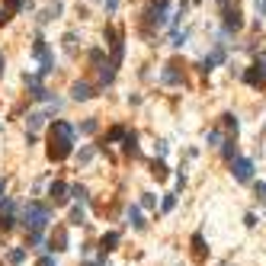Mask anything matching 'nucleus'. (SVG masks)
<instances>
[{
    "instance_id": "nucleus-1",
    "label": "nucleus",
    "mask_w": 266,
    "mask_h": 266,
    "mask_svg": "<svg viewBox=\"0 0 266 266\" xmlns=\"http://www.w3.org/2000/svg\"><path fill=\"white\" fill-rule=\"evenodd\" d=\"M74 148V128L68 122H55L52 125V135H48V157L52 161H64Z\"/></svg>"
},
{
    "instance_id": "nucleus-2",
    "label": "nucleus",
    "mask_w": 266,
    "mask_h": 266,
    "mask_svg": "<svg viewBox=\"0 0 266 266\" xmlns=\"http://www.w3.org/2000/svg\"><path fill=\"white\" fill-rule=\"evenodd\" d=\"M23 218H26V228H29V231H42V228L52 221V209L42 205V202H29Z\"/></svg>"
},
{
    "instance_id": "nucleus-3",
    "label": "nucleus",
    "mask_w": 266,
    "mask_h": 266,
    "mask_svg": "<svg viewBox=\"0 0 266 266\" xmlns=\"http://www.w3.org/2000/svg\"><path fill=\"white\" fill-rule=\"evenodd\" d=\"M231 173L237 183H250L253 180V161H247V157H234L231 161Z\"/></svg>"
},
{
    "instance_id": "nucleus-4",
    "label": "nucleus",
    "mask_w": 266,
    "mask_h": 266,
    "mask_svg": "<svg viewBox=\"0 0 266 266\" xmlns=\"http://www.w3.org/2000/svg\"><path fill=\"white\" fill-rule=\"evenodd\" d=\"M167 13H170V0H154V4L148 7V23L167 26Z\"/></svg>"
},
{
    "instance_id": "nucleus-5",
    "label": "nucleus",
    "mask_w": 266,
    "mask_h": 266,
    "mask_svg": "<svg viewBox=\"0 0 266 266\" xmlns=\"http://www.w3.org/2000/svg\"><path fill=\"white\" fill-rule=\"evenodd\" d=\"M244 26V16H240V10L234 7V10H225V29L228 32H234V29H240Z\"/></svg>"
},
{
    "instance_id": "nucleus-6",
    "label": "nucleus",
    "mask_w": 266,
    "mask_h": 266,
    "mask_svg": "<svg viewBox=\"0 0 266 266\" xmlns=\"http://www.w3.org/2000/svg\"><path fill=\"white\" fill-rule=\"evenodd\" d=\"M221 61H225V45L218 42V45H215V52H212V55L202 61V71H212L215 64H221Z\"/></svg>"
},
{
    "instance_id": "nucleus-7",
    "label": "nucleus",
    "mask_w": 266,
    "mask_h": 266,
    "mask_svg": "<svg viewBox=\"0 0 266 266\" xmlns=\"http://www.w3.org/2000/svg\"><path fill=\"white\" fill-rule=\"evenodd\" d=\"M71 96H74L77 103H80V100H90V96H93V87H90L87 80H77L74 87H71Z\"/></svg>"
},
{
    "instance_id": "nucleus-8",
    "label": "nucleus",
    "mask_w": 266,
    "mask_h": 266,
    "mask_svg": "<svg viewBox=\"0 0 266 266\" xmlns=\"http://www.w3.org/2000/svg\"><path fill=\"white\" fill-rule=\"evenodd\" d=\"M48 196H52L55 205H64L68 202V186L64 183H52V186H48Z\"/></svg>"
},
{
    "instance_id": "nucleus-9",
    "label": "nucleus",
    "mask_w": 266,
    "mask_h": 266,
    "mask_svg": "<svg viewBox=\"0 0 266 266\" xmlns=\"http://www.w3.org/2000/svg\"><path fill=\"white\" fill-rule=\"evenodd\" d=\"M61 7H64L61 0H55V4H48V7L42 10V13H39V23H48V19H55L58 13H61Z\"/></svg>"
},
{
    "instance_id": "nucleus-10",
    "label": "nucleus",
    "mask_w": 266,
    "mask_h": 266,
    "mask_svg": "<svg viewBox=\"0 0 266 266\" xmlns=\"http://www.w3.org/2000/svg\"><path fill=\"white\" fill-rule=\"evenodd\" d=\"M244 80L250 83V87H263V80H266V77L260 74V68L253 64V68H247V71H244Z\"/></svg>"
},
{
    "instance_id": "nucleus-11",
    "label": "nucleus",
    "mask_w": 266,
    "mask_h": 266,
    "mask_svg": "<svg viewBox=\"0 0 266 266\" xmlns=\"http://www.w3.org/2000/svg\"><path fill=\"white\" fill-rule=\"evenodd\" d=\"M45 119H48V113H32V116H29V135L45 125Z\"/></svg>"
},
{
    "instance_id": "nucleus-12",
    "label": "nucleus",
    "mask_w": 266,
    "mask_h": 266,
    "mask_svg": "<svg viewBox=\"0 0 266 266\" xmlns=\"http://www.w3.org/2000/svg\"><path fill=\"white\" fill-rule=\"evenodd\" d=\"M128 221L135 225V231H144V218H141V212H138V205H131L128 209Z\"/></svg>"
},
{
    "instance_id": "nucleus-13",
    "label": "nucleus",
    "mask_w": 266,
    "mask_h": 266,
    "mask_svg": "<svg viewBox=\"0 0 266 266\" xmlns=\"http://www.w3.org/2000/svg\"><path fill=\"white\" fill-rule=\"evenodd\" d=\"M100 244H103V253H109V250H116V244H119V234H116V231H109V234H103V240H100Z\"/></svg>"
},
{
    "instance_id": "nucleus-14",
    "label": "nucleus",
    "mask_w": 266,
    "mask_h": 266,
    "mask_svg": "<svg viewBox=\"0 0 266 266\" xmlns=\"http://www.w3.org/2000/svg\"><path fill=\"white\" fill-rule=\"evenodd\" d=\"M52 250H68V234H64V228L52 237Z\"/></svg>"
},
{
    "instance_id": "nucleus-15",
    "label": "nucleus",
    "mask_w": 266,
    "mask_h": 266,
    "mask_svg": "<svg viewBox=\"0 0 266 266\" xmlns=\"http://www.w3.org/2000/svg\"><path fill=\"white\" fill-rule=\"evenodd\" d=\"M113 77H116V68L113 64H103L100 68V83H113Z\"/></svg>"
},
{
    "instance_id": "nucleus-16",
    "label": "nucleus",
    "mask_w": 266,
    "mask_h": 266,
    "mask_svg": "<svg viewBox=\"0 0 266 266\" xmlns=\"http://www.w3.org/2000/svg\"><path fill=\"white\" fill-rule=\"evenodd\" d=\"M205 144H209V148H218V144H221V131H218V128H212L209 135H205Z\"/></svg>"
},
{
    "instance_id": "nucleus-17",
    "label": "nucleus",
    "mask_w": 266,
    "mask_h": 266,
    "mask_svg": "<svg viewBox=\"0 0 266 266\" xmlns=\"http://www.w3.org/2000/svg\"><path fill=\"white\" fill-rule=\"evenodd\" d=\"M173 68H176V64H167V68H164V74H161V77H164V83H176V80H180V74H176Z\"/></svg>"
},
{
    "instance_id": "nucleus-18",
    "label": "nucleus",
    "mask_w": 266,
    "mask_h": 266,
    "mask_svg": "<svg viewBox=\"0 0 266 266\" xmlns=\"http://www.w3.org/2000/svg\"><path fill=\"white\" fill-rule=\"evenodd\" d=\"M234 151H237V148H234V141H225V144H221V154L228 157V161H234Z\"/></svg>"
},
{
    "instance_id": "nucleus-19",
    "label": "nucleus",
    "mask_w": 266,
    "mask_h": 266,
    "mask_svg": "<svg viewBox=\"0 0 266 266\" xmlns=\"http://www.w3.org/2000/svg\"><path fill=\"white\" fill-rule=\"evenodd\" d=\"M151 173H154L157 180H164V176H167V164H164V161H157V164H154V170H151Z\"/></svg>"
},
{
    "instance_id": "nucleus-20",
    "label": "nucleus",
    "mask_w": 266,
    "mask_h": 266,
    "mask_svg": "<svg viewBox=\"0 0 266 266\" xmlns=\"http://www.w3.org/2000/svg\"><path fill=\"white\" fill-rule=\"evenodd\" d=\"M64 48H68V52H74V48H77V35H74V32L64 35Z\"/></svg>"
},
{
    "instance_id": "nucleus-21",
    "label": "nucleus",
    "mask_w": 266,
    "mask_h": 266,
    "mask_svg": "<svg viewBox=\"0 0 266 266\" xmlns=\"http://www.w3.org/2000/svg\"><path fill=\"white\" fill-rule=\"evenodd\" d=\"M23 260H26V253H23V250H10V263H13V266H19Z\"/></svg>"
},
{
    "instance_id": "nucleus-22",
    "label": "nucleus",
    "mask_w": 266,
    "mask_h": 266,
    "mask_svg": "<svg viewBox=\"0 0 266 266\" xmlns=\"http://www.w3.org/2000/svg\"><path fill=\"white\" fill-rule=\"evenodd\" d=\"M141 205H144V209H154V205H157V199L151 196V192H144V199H141Z\"/></svg>"
},
{
    "instance_id": "nucleus-23",
    "label": "nucleus",
    "mask_w": 266,
    "mask_h": 266,
    "mask_svg": "<svg viewBox=\"0 0 266 266\" xmlns=\"http://www.w3.org/2000/svg\"><path fill=\"white\" fill-rule=\"evenodd\" d=\"M71 192H74V196L80 199V202H87L90 196H87V189H83V186H74V189H71Z\"/></svg>"
},
{
    "instance_id": "nucleus-24",
    "label": "nucleus",
    "mask_w": 266,
    "mask_h": 266,
    "mask_svg": "<svg viewBox=\"0 0 266 266\" xmlns=\"http://www.w3.org/2000/svg\"><path fill=\"white\" fill-rule=\"evenodd\" d=\"M189 39V32H173V45H183Z\"/></svg>"
},
{
    "instance_id": "nucleus-25",
    "label": "nucleus",
    "mask_w": 266,
    "mask_h": 266,
    "mask_svg": "<svg viewBox=\"0 0 266 266\" xmlns=\"http://www.w3.org/2000/svg\"><path fill=\"white\" fill-rule=\"evenodd\" d=\"M225 125H228V128H234V131H237V116H231V113H228V116H225Z\"/></svg>"
},
{
    "instance_id": "nucleus-26",
    "label": "nucleus",
    "mask_w": 266,
    "mask_h": 266,
    "mask_svg": "<svg viewBox=\"0 0 266 266\" xmlns=\"http://www.w3.org/2000/svg\"><path fill=\"white\" fill-rule=\"evenodd\" d=\"M173 205H176V196H173V192H170V196H167V199H164V212H170V209H173Z\"/></svg>"
},
{
    "instance_id": "nucleus-27",
    "label": "nucleus",
    "mask_w": 266,
    "mask_h": 266,
    "mask_svg": "<svg viewBox=\"0 0 266 266\" xmlns=\"http://www.w3.org/2000/svg\"><path fill=\"white\" fill-rule=\"evenodd\" d=\"M119 138H125V128H113L109 131V141H119Z\"/></svg>"
},
{
    "instance_id": "nucleus-28",
    "label": "nucleus",
    "mask_w": 266,
    "mask_h": 266,
    "mask_svg": "<svg viewBox=\"0 0 266 266\" xmlns=\"http://www.w3.org/2000/svg\"><path fill=\"white\" fill-rule=\"evenodd\" d=\"M71 221L80 225V221H83V209H74V212H71Z\"/></svg>"
},
{
    "instance_id": "nucleus-29",
    "label": "nucleus",
    "mask_w": 266,
    "mask_h": 266,
    "mask_svg": "<svg viewBox=\"0 0 266 266\" xmlns=\"http://www.w3.org/2000/svg\"><path fill=\"white\" fill-rule=\"evenodd\" d=\"M192 244H196V253H199V257H205V247H202V237H199V234L192 237Z\"/></svg>"
},
{
    "instance_id": "nucleus-30",
    "label": "nucleus",
    "mask_w": 266,
    "mask_h": 266,
    "mask_svg": "<svg viewBox=\"0 0 266 266\" xmlns=\"http://www.w3.org/2000/svg\"><path fill=\"white\" fill-rule=\"evenodd\" d=\"M80 131H96V119H87V122L80 125Z\"/></svg>"
},
{
    "instance_id": "nucleus-31",
    "label": "nucleus",
    "mask_w": 266,
    "mask_h": 266,
    "mask_svg": "<svg viewBox=\"0 0 266 266\" xmlns=\"http://www.w3.org/2000/svg\"><path fill=\"white\" fill-rule=\"evenodd\" d=\"M257 68H263V71H260V74L266 77V52H260V58H257Z\"/></svg>"
},
{
    "instance_id": "nucleus-32",
    "label": "nucleus",
    "mask_w": 266,
    "mask_h": 266,
    "mask_svg": "<svg viewBox=\"0 0 266 266\" xmlns=\"http://www.w3.org/2000/svg\"><path fill=\"white\" fill-rule=\"evenodd\" d=\"M7 19H10V10H7V7H0V26H4Z\"/></svg>"
},
{
    "instance_id": "nucleus-33",
    "label": "nucleus",
    "mask_w": 266,
    "mask_h": 266,
    "mask_svg": "<svg viewBox=\"0 0 266 266\" xmlns=\"http://www.w3.org/2000/svg\"><path fill=\"white\" fill-rule=\"evenodd\" d=\"M257 196H260V199L266 202V183H257Z\"/></svg>"
},
{
    "instance_id": "nucleus-34",
    "label": "nucleus",
    "mask_w": 266,
    "mask_h": 266,
    "mask_svg": "<svg viewBox=\"0 0 266 266\" xmlns=\"http://www.w3.org/2000/svg\"><path fill=\"white\" fill-rule=\"evenodd\" d=\"M39 266H58V263H55L52 257H42V260H39Z\"/></svg>"
},
{
    "instance_id": "nucleus-35",
    "label": "nucleus",
    "mask_w": 266,
    "mask_h": 266,
    "mask_svg": "<svg viewBox=\"0 0 266 266\" xmlns=\"http://www.w3.org/2000/svg\"><path fill=\"white\" fill-rule=\"evenodd\" d=\"M103 4H106V10H116V7H119V0H103Z\"/></svg>"
},
{
    "instance_id": "nucleus-36",
    "label": "nucleus",
    "mask_w": 266,
    "mask_h": 266,
    "mask_svg": "<svg viewBox=\"0 0 266 266\" xmlns=\"http://www.w3.org/2000/svg\"><path fill=\"white\" fill-rule=\"evenodd\" d=\"M10 7H13V10H19V7H23V0H10Z\"/></svg>"
},
{
    "instance_id": "nucleus-37",
    "label": "nucleus",
    "mask_w": 266,
    "mask_h": 266,
    "mask_svg": "<svg viewBox=\"0 0 266 266\" xmlns=\"http://www.w3.org/2000/svg\"><path fill=\"white\" fill-rule=\"evenodd\" d=\"M0 74H4V58H0Z\"/></svg>"
},
{
    "instance_id": "nucleus-38",
    "label": "nucleus",
    "mask_w": 266,
    "mask_h": 266,
    "mask_svg": "<svg viewBox=\"0 0 266 266\" xmlns=\"http://www.w3.org/2000/svg\"><path fill=\"white\" fill-rule=\"evenodd\" d=\"M0 192H4V180H0Z\"/></svg>"
},
{
    "instance_id": "nucleus-39",
    "label": "nucleus",
    "mask_w": 266,
    "mask_h": 266,
    "mask_svg": "<svg viewBox=\"0 0 266 266\" xmlns=\"http://www.w3.org/2000/svg\"><path fill=\"white\" fill-rule=\"evenodd\" d=\"M87 266H93V263H87Z\"/></svg>"
}]
</instances>
